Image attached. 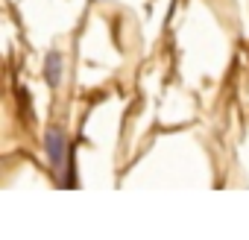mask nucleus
Masks as SVG:
<instances>
[{
  "label": "nucleus",
  "mask_w": 249,
  "mask_h": 240,
  "mask_svg": "<svg viewBox=\"0 0 249 240\" xmlns=\"http://www.w3.org/2000/svg\"><path fill=\"white\" fill-rule=\"evenodd\" d=\"M44 155L50 161L53 170H62L65 167V158H68V135L62 126H47L44 132Z\"/></svg>",
  "instance_id": "obj_1"
},
{
  "label": "nucleus",
  "mask_w": 249,
  "mask_h": 240,
  "mask_svg": "<svg viewBox=\"0 0 249 240\" xmlns=\"http://www.w3.org/2000/svg\"><path fill=\"white\" fill-rule=\"evenodd\" d=\"M62 73H65V59L59 50H50L44 56V82L50 88H59L62 85Z\"/></svg>",
  "instance_id": "obj_2"
}]
</instances>
